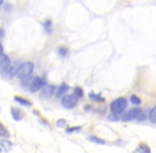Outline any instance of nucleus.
Wrapping results in <instances>:
<instances>
[{
  "instance_id": "nucleus-1",
  "label": "nucleus",
  "mask_w": 156,
  "mask_h": 153,
  "mask_svg": "<svg viewBox=\"0 0 156 153\" xmlns=\"http://www.w3.org/2000/svg\"><path fill=\"white\" fill-rule=\"evenodd\" d=\"M33 70H34V64L32 62H25L23 64L19 65L18 71H17L16 76H18L19 79H25L27 76H31Z\"/></svg>"
},
{
  "instance_id": "nucleus-2",
  "label": "nucleus",
  "mask_w": 156,
  "mask_h": 153,
  "mask_svg": "<svg viewBox=\"0 0 156 153\" xmlns=\"http://www.w3.org/2000/svg\"><path fill=\"white\" fill-rule=\"evenodd\" d=\"M18 68H19L18 63L10 64L9 66L0 69V76L3 79H12V78H14V76H16Z\"/></svg>"
},
{
  "instance_id": "nucleus-3",
  "label": "nucleus",
  "mask_w": 156,
  "mask_h": 153,
  "mask_svg": "<svg viewBox=\"0 0 156 153\" xmlns=\"http://www.w3.org/2000/svg\"><path fill=\"white\" fill-rule=\"evenodd\" d=\"M127 106V101L125 98H117L116 100H114L111 103V111L114 114H120L126 109Z\"/></svg>"
},
{
  "instance_id": "nucleus-4",
  "label": "nucleus",
  "mask_w": 156,
  "mask_h": 153,
  "mask_svg": "<svg viewBox=\"0 0 156 153\" xmlns=\"http://www.w3.org/2000/svg\"><path fill=\"white\" fill-rule=\"evenodd\" d=\"M61 103H62V105L65 109H67V110L73 109L74 106L78 104V97H76L74 94H70V95H64Z\"/></svg>"
},
{
  "instance_id": "nucleus-5",
  "label": "nucleus",
  "mask_w": 156,
  "mask_h": 153,
  "mask_svg": "<svg viewBox=\"0 0 156 153\" xmlns=\"http://www.w3.org/2000/svg\"><path fill=\"white\" fill-rule=\"evenodd\" d=\"M55 91H56V87L54 86V85L45 84L43 88H41L39 97H41V99H50V98L55 94Z\"/></svg>"
},
{
  "instance_id": "nucleus-6",
  "label": "nucleus",
  "mask_w": 156,
  "mask_h": 153,
  "mask_svg": "<svg viewBox=\"0 0 156 153\" xmlns=\"http://www.w3.org/2000/svg\"><path fill=\"white\" fill-rule=\"evenodd\" d=\"M44 85H45V80H44L43 78H41V76H34L31 84H30V86H29V89L32 93H35V91L43 88Z\"/></svg>"
},
{
  "instance_id": "nucleus-7",
  "label": "nucleus",
  "mask_w": 156,
  "mask_h": 153,
  "mask_svg": "<svg viewBox=\"0 0 156 153\" xmlns=\"http://www.w3.org/2000/svg\"><path fill=\"white\" fill-rule=\"evenodd\" d=\"M140 113H141V110H140V109H137V108L132 109V110L127 111V112L123 115L122 120H123V121H132V120L138 118V116L140 115Z\"/></svg>"
},
{
  "instance_id": "nucleus-8",
  "label": "nucleus",
  "mask_w": 156,
  "mask_h": 153,
  "mask_svg": "<svg viewBox=\"0 0 156 153\" xmlns=\"http://www.w3.org/2000/svg\"><path fill=\"white\" fill-rule=\"evenodd\" d=\"M13 149V144L9 141L8 139L3 138L0 139V153H9L12 151Z\"/></svg>"
},
{
  "instance_id": "nucleus-9",
  "label": "nucleus",
  "mask_w": 156,
  "mask_h": 153,
  "mask_svg": "<svg viewBox=\"0 0 156 153\" xmlns=\"http://www.w3.org/2000/svg\"><path fill=\"white\" fill-rule=\"evenodd\" d=\"M11 114H12V117L14 118V120H16V121H19V120H21L23 118V112L18 108H12Z\"/></svg>"
},
{
  "instance_id": "nucleus-10",
  "label": "nucleus",
  "mask_w": 156,
  "mask_h": 153,
  "mask_svg": "<svg viewBox=\"0 0 156 153\" xmlns=\"http://www.w3.org/2000/svg\"><path fill=\"white\" fill-rule=\"evenodd\" d=\"M69 91V86H68L66 83H63V84H61V86L58 87V89H56V91H55V96L58 98H61V97H63L64 95H65L67 91Z\"/></svg>"
},
{
  "instance_id": "nucleus-11",
  "label": "nucleus",
  "mask_w": 156,
  "mask_h": 153,
  "mask_svg": "<svg viewBox=\"0 0 156 153\" xmlns=\"http://www.w3.org/2000/svg\"><path fill=\"white\" fill-rule=\"evenodd\" d=\"M14 100L17 102V103L21 104V105H23V106H27V108H30V106H32V102L30 101L29 99H26V98L20 97V96H15Z\"/></svg>"
},
{
  "instance_id": "nucleus-12",
  "label": "nucleus",
  "mask_w": 156,
  "mask_h": 153,
  "mask_svg": "<svg viewBox=\"0 0 156 153\" xmlns=\"http://www.w3.org/2000/svg\"><path fill=\"white\" fill-rule=\"evenodd\" d=\"M11 64V60L6 54L0 53V69L4 68V67L9 66Z\"/></svg>"
},
{
  "instance_id": "nucleus-13",
  "label": "nucleus",
  "mask_w": 156,
  "mask_h": 153,
  "mask_svg": "<svg viewBox=\"0 0 156 153\" xmlns=\"http://www.w3.org/2000/svg\"><path fill=\"white\" fill-rule=\"evenodd\" d=\"M11 135H10V132L8 131V129L5 128V126H3V124L0 122V137H2V138H9Z\"/></svg>"
},
{
  "instance_id": "nucleus-14",
  "label": "nucleus",
  "mask_w": 156,
  "mask_h": 153,
  "mask_svg": "<svg viewBox=\"0 0 156 153\" xmlns=\"http://www.w3.org/2000/svg\"><path fill=\"white\" fill-rule=\"evenodd\" d=\"M134 153H151V150L147 145L141 144V145H140L139 147H138L137 149L134 151Z\"/></svg>"
},
{
  "instance_id": "nucleus-15",
  "label": "nucleus",
  "mask_w": 156,
  "mask_h": 153,
  "mask_svg": "<svg viewBox=\"0 0 156 153\" xmlns=\"http://www.w3.org/2000/svg\"><path fill=\"white\" fill-rule=\"evenodd\" d=\"M88 98L93 101H96V102H99V101H104V98L101 97L99 94H94V93H89L88 95Z\"/></svg>"
},
{
  "instance_id": "nucleus-16",
  "label": "nucleus",
  "mask_w": 156,
  "mask_h": 153,
  "mask_svg": "<svg viewBox=\"0 0 156 153\" xmlns=\"http://www.w3.org/2000/svg\"><path fill=\"white\" fill-rule=\"evenodd\" d=\"M44 29L46 30L47 33H50L52 31V20L51 19H47V20L44 23Z\"/></svg>"
},
{
  "instance_id": "nucleus-17",
  "label": "nucleus",
  "mask_w": 156,
  "mask_h": 153,
  "mask_svg": "<svg viewBox=\"0 0 156 153\" xmlns=\"http://www.w3.org/2000/svg\"><path fill=\"white\" fill-rule=\"evenodd\" d=\"M87 139H88L89 141H91V143L98 144V145H105V141H103V139L98 138V137H96V136H89Z\"/></svg>"
},
{
  "instance_id": "nucleus-18",
  "label": "nucleus",
  "mask_w": 156,
  "mask_h": 153,
  "mask_svg": "<svg viewBox=\"0 0 156 153\" xmlns=\"http://www.w3.org/2000/svg\"><path fill=\"white\" fill-rule=\"evenodd\" d=\"M68 48L66 47V46H61V47H58V53L60 54L61 56H66L68 54Z\"/></svg>"
},
{
  "instance_id": "nucleus-19",
  "label": "nucleus",
  "mask_w": 156,
  "mask_h": 153,
  "mask_svg": "<svg viewBox=\"0 0 156 153\" xmlns=\"http://www.w3.org/2000/svg\"><path fill=\"white\" fill-rule=\"evenodd\" d=\"M149 120L153 123H156V106L151 110L150 114H149Z\"/></svg>"
},
{
  "instance_id": "nucleus-20",
  "label": "nucleus",
  "mask_w": 156,
  "mask_h": 153,
  "mask_svg": "<svg viewBox=\"0 0 156 153\" xmlns=\"http://www.w3.org/2000/svg\"><path fill=\"white\" fill-rule=\"evenodd\" d=\"M129 100H131L132 103L135 104V105H139V104L141 103V100H140V98L138 97V96H136V95H132L131 98H129Z\"/></svg>"
},
{
  "instance_id": "nucleus-21",
  "label": "nucleus",
  "mask_w": 156,
  "mask_h": 153,
  "mask_svg": "<svg viewBox=\"0 0 156 153\" xmlns=\"http://www.w3.org/2000/svg\"><path fill=\"white\" fill-rule=\"evenodd\" d=\"M74 95L76 96V97H83V95H84V91H83V89L81 88V87H76L74 88Z\"/></svg>"
},
{
  "instance_id": "nucleus-22",
  "label": "nucleus",
  "mask_w": 156,
  "mask_h": 153,
  "mask_svg": "<svg viewBox=\"0 0 156 153\" xmlns=\"http://www.w3.org/2000/svg\"><path fill=\"white\" fill-rule=\"evenodd\" d=\"M66 124H67V122H66L65 119H58V121H56V126H58V128H65Z\"/></svg>"
},
{
  "instance_id": "nucleus-23",
  "label": "nucleus",
  "mask_w": 156,
  "mask_h": 153,
  "mask_svg": "<svg viewBox=\"0 0 156 153\" xmlns=\"http://www.w3.org/2000/svg\"><path fill=\"white\" fill-rule=\"evenodd\" d=\"M80 130H81V126H73V128H71V129H67L66 132L72 133V132H78V131H80Z\"/></svg>"
},
{
  "instance_id": "nucleus-24",
  "label": "nucleus",
  "mask_w": 156,
  "mask_h": 153,
  "mask_svg": "<svg viewBox=\"0 0 156 153\" xmlns=\"http://www.w3.org/2000/svg\"><path fill=\"white\" fill-rule=\"evenodd\" d=\"M0 53H3V46L1 43H0Z\"/></svg>"
},
{
  "instance_id": "nucleus-25",
  "label": "nucleus",
  "mask_w": 156,
  "mask_h": 153,
  "mask_svg": "<svg viewBox=\"0 0 156 153\" xmlns=\"http://www.w3.org/2000/svg\"><path fill=\"white\" fill-rule=\"evenodd\" d=\"M2 3H3V0H0V5H1Z\"/></svg>"
}]
</instances>
